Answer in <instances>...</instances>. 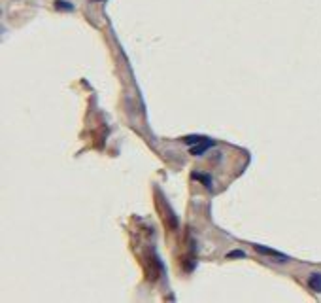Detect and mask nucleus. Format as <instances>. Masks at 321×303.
Listing matches in <instances>:
<instances>
[{"label":"nucleus","mask_w":321,"mask_h":303,"mask_svg":"<svg viewBox=\"0 0 321 303\" xmlns=\"http://www.w3.org/2000/svg\"><path fill=\"white\" fill-rule=\"evenodd\" d=\"M308 286H310V290L321 294V273L320 271H316V273H312V275L308 277Z\"/></svg>","instance_id":"nucleus-3"},{"label":"nucleus","mask_w":321,"mask_h":303,"mask_svg":"<svg viewBox=\"0 0 321 303\" xmlns=\"http://www.w3.org/2000/svg\"><path fill=\"white\" fill-rule=\"evenodd\" d=\"M194 178H200V180L204 182V186H206V188H212L210 176H206V174H194Z\"/></svg>","instance_id":"nucleus-7"},{"label":"nucleus","mask_w":321,"mask_h":303,"mask_svg":"<svg viewBox=\"0 0 321 303\" xmlns=\"http://www.w3.org/2000/svg\"><path fill=\"white\" fill-rule=\"evenodd\" d=\"M94 2H98V0H94Z\"/></svg>","instance_id":"nucleus-8"},{"label":"nucleus","mask_w":321,"mask_h":303,"mask_svg":"<svg viewBox=\"0 0 321 303\" xmlns=\"http://www.w3.org/2000/svg\"><path fill=\"white\" fill-rule=\"evenodd\" d=\"M214 146V140L210 139H204L202 142H198V144H194V146H191V154L193 156H202L204 152L208 150V148Z\"/></svg>","instance_id":"nucleus-2"},{"label":"nucleus","mask_w":321,"mask_h":303,"mask_svg":"<svg viewBox=\"0 0 321 303\" xmlns=\"http://www.w3.org/2000/svg\"><path fill=\"white\" fill-rule=\"evenodd\" d=\"M55 8L64 10V12H72V10H74V4L68 2V0H55Z\"/></svg>","instance_id":"nucleus-4"},{"label":"nucleus","mask_w":321,"mask_h":303,"mask_svg":"<svg viewBox=\"0 0 321 303\" xmlns=\"http://www.w3.org/2000/svg\"><path fill=\"white\" fill-rule=\"evenodd\" d=\"M227 258L230 260V258H246V252L244 250H232L227 254Z\"/></svg>","instance_id":"nucleus-6"},{"label":"nucleus","mask_w":321,"mask_h":303,"mask_svg":"<svg viewBox=\"0 0 321 303\" xmlns=\"http://www.w3.org/2000/svg\"><path fill=\"white\" fill-rule=\"evenodd\" d=\"M204 139H206V137H200V135H191V137H186V139H184V142H186V144H189V146H194V144L202 142Z\"/></svg>","instance_id":"nucleus-5"},{"label":"nucleus","mask_w":321,"mask_h":303,"mask_svg":"<svg viewBox=\"0 0 321 303\" xmlns=\"http://www.w3.org/2000/svg\"><path fill=\"white\" fill-rule=\"evenodd\" d=\"M254 248L259 254H266V256H272V258H278L280 261H288L289 256H286V254H282V252L274 250V248H266V246H261V244H254Z\"/></svg>","instance_id":"nucleus-1"}]
</instances>
